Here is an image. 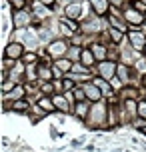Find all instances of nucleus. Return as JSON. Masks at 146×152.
Returning <instances> with one entry per match:
<instances>
[{"label": "nucleus", "instance_id": "obj_1", "mask_svg": "<svg viewBox=\"0 0 146 152\" xmlns=\"http://www.w3.org/2000/svg\"><path fill=\"white\" fill-rule=\"evenodd\" d=\"M108 120V108L104 100H98V102H92L90 106V112L86 116V124L90 128H100V126H106L104 122Z\"/></svg>", "mask_w": 146, "mask_h": 152}, {"label": "nucleus", "instance_id": "obj_2", "mask_svg": "<svg viewBox=\"0 0 146 152\" xmlns=\"http://www.w3.org/2000/svg\"><path fill=\"white\" fill-rule=\"evenodd\" d=\"M68 42L64 40V38H56V40H52L50 44H48V56L50 58H64L66 56V52H68Z\"/></svg>", "mask_w": 146, "mask_h": 152}, {"label": "nucleus", "instance_id": "obj_3", "mask_svg": "<svg viewBox=\"0 0 146 152\" xmlns=\"http://www.w3.org/2000/svg\"><path fill=\"white\" fill-rule=\"evenodd\" d=\"M34 20V14L26 8H20V10H14L12 14V22H14V28H28L30 22Z\"/></svg>", "mask_w": 146, "mask_h": 152}, {"label": "nucleus", "instance_id": "obj_4", "mask_svg": "<svg viewBox=\"0 0 146 152\" xmlns=\"http://www.w3.org/2000/svg\"><path fill=\"white\" fill-rule=\"evenodd\" d=\"M124 20L130 24V28H140V26L146 22V20H144V14H142V12H138L134 6H128L126 10H124Z\"/></svg>", "mask_w": 146, "mask_h": 152}, {"label": "nucleus", "instance_id": "obj_5", "mask_svg": "<svg viewBox=\"0 0 146 152\" xmlns=\"http://www.w3.org/2000/svg\"><path fill=\"white\" fill-rule=\"evenodd\" d=\"M116 70H118V62H114V60H102V62H98L96 72H98V76H102V78L112 80V78L116 76Z\"/></svg>", "mask_w": 146, "mask_h": 152}, {"label": "nucleus", "instance_id": "obj_6", "mask_svg": "<svg viewBox=\"0 0 146 152\" xmlns=\"http://www.w3.org/2000/svg\"><path fill=\"white\" fill-rule=\"evenodd\" d=\"M24 50H26V46L22 42H8L6 48H4V56L12 58V60H22Z\"/></svg>", "mask_w": 146, "mask_h": 152}, {"label": "nucleus", "instance_id": "obj_7", "mask_svg": "<svg viewBox=\"0 0 146 152\" xmlns=\"http://www.w3.org/2000/svg\"><path fill=\"white\" fill-rule=\"evenodd\" d=\"M82 88H84V92H86V98L90 100V102H98V100H102V90H100L98 86L92 82V80H86L84 84H82Z\"/></svg>", "mask_w": 146, "mask_h": 152}, {"label": "nucleus", "instance_id": "obj_8", "mask_svg": "<svg viewBox=\"0 0 146 152\" xmlns=\"http://www.w3.org/2000/svg\"><path fill=\"white\" fill-rule=\"evenodd\" d=\"M128 42H130L136 50H144V46H146L144 32H138L136 28H130V32H128Z\"/></svg>", "mask_w": 146, "mask_h": 152}, {"label": "nucleus", "instance_id": "obj_9", "mask_svg": "<svg viewBox=\"0 0 146 152\" xmlns=\"http://www.w3.org/2000/svg\"><path fill=\"white\" fill-rule=\"evenodd\" d=\"M54 100V106H56V110H60V112H70L72 110V100L66 96V94H62V92H58V94H54L52 96Z\"/></svg>", "mask_w": 146, "mask_h": 152}, {"label": "nucleus", "instance_id": "obj_10", "mask_svg": "<svg viewBox=\"0 0 146 152\" xmlns=\"http://www.w3.org/2000/svg\"><path fill=\"white\" fill-rule=\"evenodd\" d=\"M90 50H92L94 56H96V62L108 60V46L104 44V42H92V44H90Z\"/></svg>", "mask_w": 146, "mask_h": 152}, {"label": "nucleus", "instance_id": "obj_11", "mask_svg": "<svg viewBox=\"0 0 146 152\" xmlns=\"http://www.w3.org/2000/svg\"><path fill=\"white\" fill-rule=\"evenodd\" d=\"M132 74H134V66H126V64H118V70H116V76L122 80L124 84H130L132 80Z\"/></svg>", "mask_w": 146, "mask_h": 152}, {"label": "nucleus", "instance_id": "obj_12", "mask_svg": "<svg viewBox=\"0 0 146 152\" xmlns=\"http://www.w3.org/2000/svg\"><path fill=\"white\" fill-rule=\"evenodd\" d=\"M90 106H92L90 100H80V102H76V106H74V114H76L80 120H86V116L90 112Z\"/></svg>", "mask_w": 146, "mask_h": 152}, {"label": "nucleus", "instance_id": "obj_13", "mask_svg": "<svg viewBox=\"0 0 146 152\" xmlns=\"http://www.w3.org/2000/svg\"><path fill=\"white\" fill-rule=\"evenodd\" d=\"M26 96V86H20V84H16L14 88L10 92L4 94V100H10V102H14V100H22Z\"/></svg>", "mask_w": 146, "mask_h": 152}, {"label": "nucleus", "instance_id": "obj_14", "mask_svg": "<svg viewBox=\"0 0 146 152\" xmlns=\"http://www.w3.org/2000/svg\"><path fill=\"white\" fill-rule=\"evenodd\" d=\"M92 2V10L96 16H104L110 10V0H90Z\"/></svg>", "mask_w": 146, "mask_h": 152}, {"label": "nucleus", "instance_id": "obj_15", "mask_svg": "<svg viewBox=\"0 0 146 152\" xmlns=\"http://www.w3.org/2000/svg\"><path fill=\"white\" fill-rule=\"evenodd\" d=\"M72 64H74V62L68 60L66 56H64V58H56V60H54V66H56V70H58V72H62V76L68 74L70 70H72Z\"/></svg>", "mask_w": 146, "mask_h": 152}, {"label": "nucleus", "instance_id": "obj_16", "mask_svg": "<svg viewBox=\"0 0 146 152\" xmlns=\"http://www.w3.org/2000/svg\"><path fill=\"white\" fill-rule=\"evenodd\" d=\"M64 14L68 16V18H80L82 16V2H74V4H70V6L64 8Z\"/></svg>", "mask_w": 146, "mask_h": 152}, {"label": "nucleus", "instance_id": "obj_17", "mask_svg": "<svg viewBox=\"0 0 146 152\" xmlns=\"http://www.w3.org/2000/svg\"><path fill=\"white\" fill-rule=\"evenodd\" d=\"M120 94V98L122 100H138V94H140V88H128V86H124L122 90H118Z\"/></svg>", "mask_w": 146, "mask_h": 152}, {"label": "nucleus", "instance_id": "obj_18", "mask_svg": "<svg viewBox=\"0 0 146 152\" xmlns=\"http://www.w3.org/2000/svg\"><path fill=\"white\" fill-rule=\"evenodd\" d=\"M108 40H110L112 44H122L124 42V30L110 26V30H108Z\"/></svg>", "mask_w": 146, "mask_h": 152}, {"label": "nucleus", "instance_id": "obj_19", "mask_svg": "<svg viewBox=\"0 0 146 152\" xmlns=\"http://www.w3.org/2000/svg\"><path fill=\"white\" fill-rule=\"evenodd\" d=\"M54 76H56V74L48 68L46 64H40V66H38V80H42V82H50Z\"/></svg>", "mask_w": 146, "mask_h": 152}, {"label": "nucleus", "instance_id": "obj_20", "mask_svg": "<svg viewBox=\"0 0 146 152\" xmlns=\"http://www.w3.org/2000/svg\"><path fill=\"white\" fill-rule=\"evenodd\" d=\"M82 50H84L82 46H74V44H72L68 48V52H66V58L72 60V62H78L80 58H82Z\"/></svg>", "mask_w": 146, "mask_h": 152}, {"label": "nucleus", "instance_id": "obj_21", "mask_svg": "<svg viewBox=\"0 0 146 152\" xmlns=\"http://www.w3.org/2000/svg\"><path fill=\"white\" fill-rule=\"evenodd\" d=\"M80 62H82L84 66H88V68L96 62V56H94V52L90 50V48H84V50H82V58H80Z\"/></svg>", "mask_w": 146, "mask_h": 152}, {"label": "nucleus", "instance_id": "obj_22", "mask_svg": "<svg viewBox=\"0 0 146 152\" xmlns=\"http://www.w3.org/2000/svg\"><path fill=\"white\" fill-rule=\"evenodd\" d=\"M28 108H30V100H26V98L14 100V102H12V110H14V112H26Z\"/></svg>", "mask_w": 146, "mask_h": 152}, {"label": "nucleus", "instance_id": "obj_23", "mask_svg": "<svg viewBox=\"0 0 146 152\" xmlns=\"http://www.w3.org/2000/svg\"><path fill=\"white\" fill-rule=\"evenodd\" d=\"M54 88H56V86H54L52 80H50V82H42V80H40V92H42L44 96H52Z\"/></svg>", "mask_w": 146, "mask_h": 152}, {"label": "nucleus", "instance_id": "obj_24", "mask_svg": "<svg viewBox=\"0 0 146 152\" xmlns=\"http://www.w3.org/2000/svg\"><path fill=\"white\" fill-rule=\"evenodd\" d=\"M72 96H74V100H76V102H80V100H88V98H86L84 88H82V84H76V86H74V90H72Z\"/></svg>", "mask_w": 146, "mask_h": 152}, {"label": "nucleus", "instance_id": "obj_25", "mask_svg": "<svg viewBox=\"0 0 146 152\" xmlns=\"http://www.w3.org/2000/svg\"><path fill=\"white\" fill-rule=\"evenodd\" d=\"M38 60V52H24L22 56V62L28 66V64H34V62Z\"/></svg>", "mask_w": 146, "mask_h": 152}, {"label": "nucleus", "instance_id": "obj_26", "mask_svg": "<svg viewBox=\"0 0 146 152\" xmlns=\"http://www.w3.org/2000/svg\"><path fill=\"white\" fill-rule=\"evenodd\" d=\"M14 86H16V82L12 80V78H4V80H2V92H4V94H6V92H10Z\"/></svg>", "mask_w": 146, "mask_h": 152}, {"label": "nucleus", "instance_id": "obj_27", "mask_svg": "<svg viewBox=\"0 0 146 152\" xmlns=\"http://www.w3.org/2000/svg\"><path fill=\"white\" fill-rule=\"evenodd\" d=\"M132 6L136 8L138 12H142V14H146V2H144V0H132Z\"/></svg>", "mask_w": 146, "mask_h": 152}, {"label": "nucleus", "instance_id": "obj_28", "mask_svg": "<svg viewBox=\"0 0 146 152\" xmlns=\"http://www.w3.org/2000/svg\"><path fill=\"white\" fill-rule=\"evenodd\" d=\"M110 86H112V88H114V90H122L124 82H122V80H120V78H118V76H114V78H112V80H110Z\"/></svg>", "mask_w": 146, "mask_h": 152}, {"label": "nucleus", "instance_id": "obj_29", "mask_svg": "<svg viewBox=\"0 0 146 152\" xmlns=\"http://www.w3.org/2000/svg\"><path fill=\"white\" fill-rule=\"evenodd\" d=\"M138 116L146 118V100H138Z\"/></svg>", "mask_w": 146, "mask_h": 152}, {"label": "nucleus", "instance_id": "obj_30", "mask_svg": "<svg viewBox=\"0 0 146 152\" xmlns=\"http://www.w3.org/2000/svg\"><path fill=\"white\" fill-rule=\"evenodd\" d=\"M10 4H12V8L14 10H20V8H24V0H8Z\"/></svg>", "mask_w": 146, "mask_h": 152}, {"label": "nucleus", "instance_id": "obj_31", "mask_svg": "<svg viewBox=\"0 0 146 152\" xmlns=\"http://www.w3.org/2000/svg\"><path fill=\"white\" fill-rule=\"evenodd\" d=\"M58 2L66 8V6H70V4H74V2H82V0H58Z\"/></svg>", "mask_w": 146, "mask_h": 152}, {"label": "nucleus", "instance_id": "obj_32", "mask_svg": "<svg viewBox=\"0 0 146 152\" xmlns=\"http://www.w3.org/2000/svg\"><path fill=\"white\" fill-rule=\"evenodd\" d=\"M110 4L116 6V8H122L124 6V0H110Z\"/></svg>", "mask_w": 146, "mask_h": 152}, {"label": "nucleus", "instance_id": "obj_33", "mask_svg": "<svg viewBox=\"0 0 146 152\" xmlns=\"http://www.w3.org/2000/svg\"><path fill=\"white\" fill-rule=\"evenodd\" d=\"M40 2H42V4H46V6H54L58 0H40Z\"/></svg>", "mask_w": 146, "mask_h": 152}, {"label": "nucleus", "instance_id": "obj_34", "mask_svg": "<svg viewBox=\"0 0 146 152\" xmlns=\"http://www.w3.org/2000/svg\"><path fill=\"white\" fill-rule=\"evenodd\" d=\"M84 150H86V152H94V150H98V148H94V144H88Z\"/></svg>", "mask_w": 146, "mask_h": 152}, {"label": "nucleus", "instance_id": "obj_35", "mask_svg": "<svg viewBox=\"0 0 146 152\" xmlns=\"http://www.w3.org/2000/svg\"><path fill=\"white\" fill-rule=\"evenodd\" d=\"M140 28H142V32H146V22L142 24V26H140Z\"/></svg>", "mask_w": 146, "mask_h": 152}, {"label": "nucleus", "instance_id": "obj_36", "mask_svg": "<svg viewBox=\"0 0 146 152\" xmlns=\"http://www.w3.org/2000/svg\"><path fill=\"white\" fill-rule=\"evenodd\" d=\"M142 52H144V56H146V46H144V50H142Z\"/></svg>", "mask_w": 146, "mask_h": 152}, {"label": "nucleus", "instance_id": "obj_37", "mask_svg": "<svg viewBox=\"0 0 146 152\" xmlns=\"http://www.w3.org/2000/svg\"><path fill=\"white\" fill-rule=\"evenodd\" d=\"M142 132H144V134H146V128H144V130H142Z\"/></svg>", "mask_w": 146, "mask_h": 152}, {"label": "nucleus", "instance_id": "obj_38", "mask_svg": "<svg viewBox=\"0 0 146 152\" xmlns=\"http://www.w3.org/2000/svg\"><path fill=\"white\" fill-rule=\"evenodd\" d=\"M144 20H146V14H144Z\"/></svg>", "mask_w": 146, "mask_h": 152}]
</instances>
